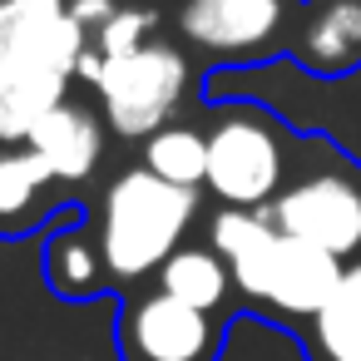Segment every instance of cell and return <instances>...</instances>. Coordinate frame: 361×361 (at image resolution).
I'll list each match as a JSON object with an SVG mask.
<instances>
[{"label": "cell", "instance_id": "6da1fadb", "mask_svg": "<svg viewBox=\"0 0 361 361\" xmlns=\"http://www.w3.org/2000/svg\"><path fill=\"white\" fill-rule=\"evenodd\" d=\"M208 247L228 262L238 302L287 331H297L326 307L346 267L331 252L287 238L262 213H243V208H218L208 218Z\"/></svg>", "mask_w": 361, "mask_h": 361}, {"label": "cell", "instance_id": "7a4b0ae2", "mask_svg": "<svg viewBox=\"0 0 361 361\" xmlns=\"http://www.w3.org/2000/svg\"><path fill=\"white\" fill-rule=\"evenodd\" d=\"M85 40L70 0H0V144H25L65 104Z\"/></svg>", "mask_w": 361, "mask_h": 361}, {"label": "cell", "instance_id": "3957f363", "mask_svg": "<svg viewBox=\"0 0 361 361\" xmlns=\"http://www.w3.org/2000/svg\"><path fill=\"white\" fill-rule=\"evenodd\" d=\"M193 218H198V193L154 178L144 164L124 169L99 193V208L90 218L94 233H99V247H104L114 287L124 297L149 287L159 277V267L183 247Z\"/></svg>", "mask_w": 361, "mask_h": 361}, {"label": "cell", "instance_id": "277c9868", "mask_svg": "<svg viewBox=\"0 0 361 361\" xmlns=\"http://www.w3.org/2000/svg\"><path fill=\"white\" fill-rule=\"evenodd\" d=\"M262 218L336 262L361 257V164L326 134H297L287 188L272 208H262Z\"/></svg>", "mask_w": 361, "mask_h": 361}, {"label": "cell", "instance_id": "5b68a950", "mask_svg": "<svg viewBox=\"0 0 361 361\" xmlns=\"http://www.w3.org/2000/svg\"><path fill=\"white\" fill-rule=\"evenodd\" d=\"M208 134V188L223 208L262 213L287 188L297 129H287L257 99H223L213 109Z\"/></svg>", "mask_w": 361, "mask_h": 361}, {"label": "cell", "instance_id": "8992f818", "mask_svg": "<svg viewBox=\"0 0 361 361\" xmlns=\"http://www.w3.org/2000/svg\"><path fill=\"white\" fill-rule=\"evenodd\" d=\"M99 99H104V119L114 134L124 139H154L159 129L173 124L183 94H188V60L183 50L149 40L134 55L104 60L99 80H94Z\"/></svg>", "mask_w": 361, "mask_h": 361}, {"label": "cell", "instance_id": "52a82bcc", "mask_svg": "<svg viewBox=\"0 0 361 361\" xmlns=\"http://www.w3.org/2000/svg\"><path fill=\"white\" fill-rule=\"evenodd\" d=\"M302 11L297 0H183L178 6V35L228 65H252L267 55H287Z\"/></svg>", "mask_w": 361, "mask_h": 361}, {"label": "cell", "instance_id": "ba28073f", "mask_svg": "<svg viewBox=\"0 0 361 361\" xmlns=\"http://www.w3.org/2000/svg\"><path fill=\"white\" fill-rule=\"evenodd\" d=\"M223 326L228 317H208L159 287H139L124 297L114 336L124 361H213Z\"/></svg>", "mask_w": 361, "mask_h": 361}, {"label": "cell", "instance_id": "9c48e42d", "mask_svg": "<svg viewBox=\"0 0 361 361\" xmlns=\"http://www.w3.org/2000/svg\"><path fill=\"white\" fill-rule=\"evenodd\" d=\"M80 208L85 203L75 198V188L30 144H0V243L55 228Z\"/></svg>", "mask_w": 361, "mask_h": 361}, {"label": "cell", "instance_id": "30bf717a", "mask_svg": "<svg viewBox=\"0 0 361 361\" xmlns=\"http://www.w3.org/2000/svg\"><path fill=\"white\" fill-rule=\"evenodd\" d=\"M40 272H45V287H50L60 302H94V297L119 292L114 277H109L99 233H94V223H90L85 208L70 213V218H60V223L45 233Z\"/></svg>", "mask_w": 361, "mask_h": 361}, {"label": "cell", "instance_id": "8fae6325", "mask_svg": "<svg viewBox=\"0 0 361 361\" xmlns=\"http://www.w3.org/2000/svg\"><path fill=\"white\" fill-rule=\"evenodd\" d=\"M287 55L317 80L356 75L361 70V0H317L297 20Z\"/></svg>", "mask_w": 361, "mask_h": 361}, {"label": "cell", "instance_id": "7c38bea8", "mask_svg": "<svg viewBox=\"0 0 361 361\" xmlns=\"http://www.w3.org/2000/svg\"><path fill=\"white\" fill-rule=\"evenodd\" d=\"M70 188H80V183H90L94 173H99V164H104V124L85 109V104H60V109H50L35 129H30V139H25Z\"/></svg>", "mask_w": 361, "mask_h": 361}, {"label": "cell", "instance_id": "4fadbf2b", "mask_svg": "<svg viewBox=\"0 0 361 361\" xmlns=\"http://www.w3.org/2000/svg\"><path fill=\"white\" fill-rule=\"evenodd\" d=\"M292 336L307 361H361V257L341 267V282L326 297V307Z\"/></svg>", "mask_w": 361, "mask_h": 361}, {"label": "cell", "instance_id": "5bb4252c", "mask_svg": "<svg viewBox=\"0 0 361 361\" xmlns=\"http://www.w3.org/2000/svg\"><path fill=\"white\" fill-rule=\"evenodd\" d=\"M154 287L169 292V297H178V302L193 307V312H208V317H228V312H233V297H238L228 262H223L208 243H183V247L159 267Z\"/></svg>", "mask_w": 361, "mask_h": 361}, {"label": "cell", "instance_id": "9a60e30c", "mask_svg": "<svg viewBox=\"0 0 361 361\" xmlns=\"http://www.w3.org/2000/svg\"><path fill=\"white\" fill-rule=\"evenodd\" d=\"M144 169L173 188H208V134L193 124H169L154 139H144Z\"/></svg>", "mask_w": 361, "mask_h": 361}, {"label": "cell", "instance_id": "2e32d148", "mask_svg": "<svg viewBox=\"0 0 361 361\" xmlns=\"http://www.w3.org/2000/svg\"><path fill=\"white\" fill-rule=\"evenodd\" d=\"M149 30H154V16L149 11H114V20L94 35V50L104 60H119V55H134L149 45Z\"/></svg>", "mask_w": 361, "mask_h": 361}, {"label": "cell", "instance_id": "e0dca14e", "mask_svg": "<svg viewBox=\"0 0 361 361\" xmlns=\"http://www.w3.org/2000/svg\"><path fill=\"white\" fill-rule=\"evenodd\" d=\"M297 6H302V11H312V6H317V0H297Z\"/></svg>", "mask_w": 361, "mask_h": 361}]
</instances>
